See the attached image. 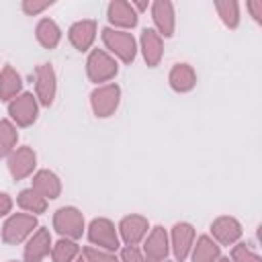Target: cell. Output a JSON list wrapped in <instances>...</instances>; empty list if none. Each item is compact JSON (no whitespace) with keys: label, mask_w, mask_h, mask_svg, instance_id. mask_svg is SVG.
Wrapping results in <instances>:
<instances>
[{"label":"cell","mask_w":262,"mask_h":262,"mask_svg":"<svg viewBox=\"0 0 262 262\" xmlns=\"http://www.w3.org/2000/svg\"><path fill=\"white\" fill-rule=\"evenodd\" d=\"M92 239L98 244H104L106 248H117V239L111 233V225L106 221H94L92 223Z\"/></svg>","instance_id":"2"},{"label":"cell","mask_w":262,"mask_h":262,"mask_svg":"<svg viewBox=\"0 0 262 262\" xmlns=\"http://www.w3.org/2000/svg\"><path fill=\"white\" fill-rule=\"evenodd\" d=\"M39 90H41L43 102L49 104V102H51V94H53V74H51L49 68H43V72H41V84H39Z\"/></svg>","instance_id":"10"},{"label":"cell","mask_w":262,"mask_h":262,"mask_svg":"<svg viewBox=\"0 0 262 262\" xmlns=\"http://www.w3.org/2000/svg\"><path fill=\"white\" fill-rule=\"evenodd\" d=\"M39 37H41V41H43L47 47L55 45V43H57V37H59L57 27H55L51 20H43L41 27H39Z\"/></svg>","instance_id":"9"},{"label":"cell","mask_w":262,"mask_h":262,"mask_svg":"<svg viewBox=\"0 0 262 262\" xmlns=\"http://www.w3.org/2000/svg\"><path fill=\"white\" fill-rule=\"evenodd\" d=\"M215 256H217V248H213V246L209 244V239L203 237V239H201V246L196 248L194 262H211Z\"/></svg>","instance_id":"12"},{"label":"cell","mask_w":262,"mask_h":262,"mask_svg":"<svg viewBox=\"0 0 262 262\" xmlns=\"http://www.w3.org/2000/svg\"><path fill=\"white\" fill-rule=\"evenodd\" d=\"M25 162H33L29 151H20L18 156H14V158H12L10 166H12V172H14L16 176H23V174L29 170V166H31V164H25Z\"/></svg>","instance_id":"13"},{"label":"cell","mask_w":262,"mask_h":262,"mask_svg":"<svg viewBox=\"0 0 262 262\" xmlns=\"http://www.w3.org/2000/svg\"><path fill=\"white\" fill-rule=\"evenodd\" d=\"M57 225L61 227L59 231H68L72 235H78L80 227H82V221H80V217H78V213L74 209H63L57 215Z\"/></svg>","instance_id":"1"},{"label":"cell","mask_w":262,"mask_h":262,"mask_svg":"<svg viewBox=\"0 0 262 262\" xmlns=\"http://www.w3.org/2000/svg\"><path fill=\"white\" fill-rule=\"evenodd\" d=\"M14 139V133L8 123H0V156H4L10 149V143Z\"/></svg>","instance_id":"14"},{"label":"cell","mask_w":262,"mask_h":262,"mask_svg":"<svg viewBox=\"0 0 262 262\" xmlns=\"http://www.w3.org/2000/svg\"><path fill=\"white\" fill-rule=\"evenodd\" d=\"M72 254H74V246H72V244H63V242H61V244H59V254H57V260H59V262H63V256H66V260H68Z\"/></svg>","instance_id":"17"},{"label":"cell","mask_w":262,"mask_h":262,"mask_svg":"<svg viewBox=\"0 0 262 262\" xmlns=\"http://www.w3.org/2000/svg\"><path fill=\"white\" fill-rule=\"evenodd\" d=\"M235 258H237L239 262H260V260H258L256 256H252L246 248H237V250H235Z\"/></svg>","instance_id":"16"},{"label":"cell","mask_w":262,"mask_h":262,"mask_svg":"<svg viewBox=\"0 0 262 262\" xmlns=\"http://www.w3.org/2000/svg\"><path fill=\"white\" fill-rule=\"evenodd\" d=\"M104 33H106V35H104L106 41H108L113 47L117 45V51H119L125 59H131V57H133V39H129L127 35H115V37H113L111 31H104Z\"/></svg>","instance_id":"4"},{"label":"cell","mask_w":262,"mask_h":262,"mask_svg":"<svg viewBox=\"0 0 262 262\" xmlns=\"http://www.w3.org/2000/svg\"><path fill=\"white\" fill-rule=\"evenodd\" d=\"M111 18H113V20H121V23H131V25L135 23V16L129 14L127 8L121 6V4H113V6H111Z\"/></svg>","instance_id":"15"},{"label":"cell","mask_w":262,"mask_h":262,"mask_svg":"<svg viewBox=\"0 0 262 262\" xmlns=\"http://www.w3.org/2000/svg\"><path fill=\"white\" fill-rule=\"evenodd\" d=\"M10 111H12V115H14L20 123H29L31 119H35V104H33V100H31V96H29V94H27V96H23V100H20V102L12 104V106H10Z\"/></svg>","instance_id":"3"},{"label":"cell","mask_w":262,"mask_h":262,"mask_svg":"<svg viewBox=\"0 0 262 262\" xmlns=\"http://www.w3.org/2000/svg\"><path fill=\"white\" fill-rule=\"evenodd\" d=\"M92 23H80V25H76L74 29H72V41L80 47V49H84L90 41H92Z\"/></svg>","instance_id":"5"},{"label":"cell","mask_w":262,"mask_h":262,"mask_svg":"<svg viewBox=\"0 0 262 262\" xmlns=\"http://www.w3.org/2000/svg\"><path fill=\"white\" fill-rule=\"evenodd\" d=\"M192 235L190 227L188 225H176V231H174V237H176V256L182 260L186 256V250H188V237Z\"/></svg>","instance_id":"7"},{"label":"cell","mask_w":262,"mask_h":262,"mask_svg":"<svg viewBox=\"0 0 262 262\" xmlns=\"http://www.w3.org/2000/svg\"><path fill=\"white\" fill-rule=\"evenodd\" d=\"M215 233H217L223 242H231V239H235V237L239 235V227H237V223L231 221V219H221V221L215 225Z\"/></svg>","instance_id":"6"},{"label":"cell","mask_w":262,"mask_h":262,"mask_svg":"<svg viewBox=\"0 0 262 262\" xmlns=\"http://www.w3.org/2000/svg\"><path fill=\"white\" fill-rule=\"evenodd\" d=\"M125 260L127 262H141V258H139V254L135 250H127L125 252Z\"/></svg>","instance_id":"18"},{"label":"cell","mask_w":262,"mask_h":262,"mask_svg":"<svg viewBox=\"0 0 262 262\" xmlns=\"http://www.w3.org/2000/svg\"><path fill=\"white\" fill-rule=\"evenodd\" d=\"M123 233H125V239L127 242H137L139 235L143 233V221L137 219V217H131V219H125L123 221Z\"/></svg>","instance_id":"8"},{"label":"cell","mask_w":262,"mask_h":262,"mask_svg":"<svg viewBox=\"0 0 262 262\" xmlns=\"http://www.w3.org/2000/svg\"><path fill=\"white\" fill-rule=\"evenodd\" d=\"M221 262H227V260H221Z\"/></svg>","instance_id":"19"},{"label":"cell","mask_w":262,"mask_h":262,"mask_svg":"<svg viewBox=\"0 0 262 262\" xmlns=\"http://www.w3.org/2000/svg\"><path fill=\"white\" fill-rule=\"evenodd\" d=\"M172 84H174L176 88H180V90H186V88L192 86V74H190L184 66H180V68H176L174 74H172Z\"/></svg>","instance_id":"11"}]
</instances>
